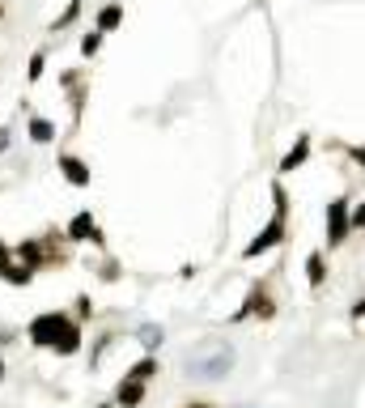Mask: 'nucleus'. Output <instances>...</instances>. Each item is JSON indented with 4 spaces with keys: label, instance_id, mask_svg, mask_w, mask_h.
I'll return each mask as SVG.
<instances>
[{
    "label": "nucleus",
    "instance_id": "5701e85b",
    "mask_svg": "<svg viewBox=\"0 0 365 408\" xmlns=\"http://www.w3.org/2000/svg\"><path fill=\"white\" fill-rule=\"evenodd\" d=\"M183 408H217V404H204V400H195V404H183Z\"/></svg>",
    "mask_w": 365,
    "mask_h": 408
},
{
    "label": "nucleus",
    "instance_id": "a211bd4d",
    "mask_svg": "<svg viewBox=\"0 0 365 408\" xmlns=\"http://www.w3.org/2000/svg\"><path fill=\"white\" fill-rule=\"evenodd\" d=\"M77 13H81V0H73V5H68L60 17H56V26H51V30H64V26H73V22H77Z\"/></svg>",
    "mask_w": 365,
    "mask_h": 408
},
{
    "label": "nucleus",
    "instance_id": "7ed1b4c3",
    "mask_svg": "<svg viewBox=\"0 0 365 408\" xmlns=\"http://www.w3.org/2000/svg\"><path fill=\"white\" fill-rule=\"evenodd\" d=\"M272 196H276V213H272V221L264 226V230H259L251 242H246V260H255V255H264V251H272L281 238H285V213H289V204H285V191L281 187H272Z\"/></svg>",
    "mask_w": 365,
    "mask_h": 408
},
{
    "label": "nucleus",
    "instance_id": "9d476101",
    "mask_svg": "<svg viewBox=\"0 0 365 408\" xmlns=\"http://www.w3.org/2000/svg\"><path fill=\"white\" fill-rule=\"evenodd\" d=\"M26 132H30V140H34V145H51V140H56V124L43 119V115H34Z\"/></svg>",
    "mask_w": 365,
    "mask_h": 408
},
{
    "label": "nucleus",
    "instance_id": "20e7f679",
    "mask_svg": "<svg viewBox=\"0 0 365 408\" xmlns=\"http://www.w3.org/2000/svg\"><path fill=\"white\" fill-rule=\"evenodd\" d=\"M13 260L38 272V268H47V264H56L60 255H56V251H47V238H22V242L13 247Z\"/></svg>",
    "mask_w": 365,
    "mask_h": 408
},
{
    "label": "nucleus",
    "instance_id": "f3484780",
    "mask_svg": "<svg viewBox=\"0 0 365 408\" xmlns=\"http://www.w3.org/2000/svg\"><path fill=\"white\" fill-rule=\"evenodd\" d=\"M43 68H47V51H34V56H30V68H26V77H30V81H38V77H43Z\"/></svg>",
    "mask_w": 365,
    "mask_h": 408
},
{
    "label": "nucleus",
    "instance_id": "4be33fe9",
    "mask_svg": "<svg viewBox=\"0 0 365 408\" xmlns=\"http://www.w3.org/2000/svg\"><path fill=\"white\" fill-rule=\"evenodd\" d=\"M352 226H365V204H361V209L352 213Z\"/></svg>",
    "mask_w": 365,
    "mask_h": 408
},
{
    "label": "nucleus",
    "instance_id": "2eb2a0df",
    "mask_svg": "<svg viewBox=\"0 0 365 408\" xmlns=\"http://www.w3.org/2000/svg\"><path fill=\"white\" fill-rule=\"evenodd\" d=\"M306 277H310V285H323L327 268H323V255H319V251H315V255H310V260H306Z\"/></svg>",
    "mask_w": 365,
    "mask_h": 408
},
{
    "label": "nucleus",
    "instance_id": "6e6552de",
    "mask_svg": "<svg viewBox=\"0 0 365 408\" xmlns=\"http://www.w3.org/2000/svg\"><path fill=\"white\" fill-rule=\"evenodd\" d=\"M344 234H348V204L336 200L327 204V242H344Z\"/></svg>",
    "mask_w": 365,
    "mask_h": 408
},
{
    "label": "nucleus",
    "instance_id": "aec40b11",
    "mask_svg": "<svg viewBox=\"0 0 365 408\" xmlns=\"http://www.w3.org/2000/svg\"><path fill=\"white\" fill-rule=\"evenodd\" d=\"M9 264H13V247H9L5 238H0V272H5Z\"/></svg>",
    "mask_w": 365,
    "mask_h": 408
},
{
    "label": "nucleus",
    "instance_id": "f257e3e1",
    "mask_svg": "<svg viewBox=\"0 0 365 408\" xmlns=\"http://www.w3.org/2000/svg\"><path fill=\"white\" fill-rule=\"evenodd\" d=\"M26 340L34 349H47V353H60V357H73L81 353V323L68 315V311H43L26 323Z\"/></svg>",
    "mask_w": 365,
    "mask_h": 408
},
{
    "label": "nucleus",
    "instance_id": "4468645a",
    "mask_svg": "<svg viewBox=\"0 0 365 408\" xmlns=\"http://www.w3.org/2000/svg\"><path fill=\"white\" fill-rule=\"evenodd\" d=\"M306 153H310V140H306V136H301V140H297V145H293V153H289V158H285V162H281V170H297V166H301V162H306Z\"/></svg>",
    "mask_w": 365,
    "mask_h": 408
},
{
    "label": "nucleus",
    "instance_id": "a878e982",
    "mask_svg": "<svg viewBox=\"0 0 365 408\" xmlns=\"http://www.w3.org/2000/svg\"><path fill=\"white\" fill-rule=\"evenodd\" d=\"M357 162H361V166H365V149H357Z\"/></svg>",
    "mask_w": 365,
    "mask_h": 408
},
{
    "label": "nucleus",
    "instance_id": "39448f33",
    "mask_svg": "<svg viewBox=\"0 0 365 408\" xmlns=\"http://www.w3.org/2000/svg\"><path fill=\"white\" fill-rule=\"evenodd\" d=\"M64 238H68V242H89V247H102V242H107V234H102V226L94 221V213H77V217L68 221Z\"/></svg>",
    "mask_w": 365,
    "mask_h": 408
},
{
    "label": "nucleus",
    "instance_id": "f03ea898",
    "mask_svg": "<svg viewBox=\"0 0 365 408\" xmlns=\"http://www.w3.org/2000/svg\"><path fill=\"white\" fill-rule=\"evenodd\" d=\"M230 366H234V349L225 340H200L187 353V374L191 379H221V374H230Z\"/></svg>",
    "mask_w": 365,
    "mask_h": 408
},
{
    "label": "nucleus",
    "instance_id": "0eeeda50",
    "mask_svg": "<svg viewBox=\"0 0 365 408\" xmlns=\"http://www.w3.org/2000/svg\"><path fill=\"white\" fill-rule=\"evenodd\" d=\"M60 170H64V179L73 183V187H89V179H94V170H89V162H81L77 153H60Z\"/></svg>",
    "mask_w": 365,
    "mask_h": 408
},
{
    "label": "nucleus",
    "instance_id": "f8f14e48",
    "mask_svg": "<svg viewBox=\"0 0 365 408\" xmlns=\"http://www.w3.org/2000/svg\"><path fill=\"white\" fill-rule=\"evenodd\" d=\"M153 374H158V357H140V362L128 370V379H136V383H149Z\"/></svg>",
    "mask_w": 365,
    "mask_h": 408
},
{
    "label": "nucleus",
    "instance_id": "393cba45",
    "mask_svg": "<svg viewBox=\"0 0 365 408\" xmlns=\"http://www.w3.org/2000/svg\"><path fill=\"white\" fill-rule=\"evenodd\" d=\"M5 145H9V132H5V128H0V149H5Z\"/></svg>",
    "mask_w": 365,
    "mask_h": 408
},
{
    "label": "nucleus",
    "instance_id": "1a4fd4ad",
    "mask_svg": "<svg viewBox=\"0 0 365 408\" xmlns=\"http://www.w3.org/2000/svg\"><path fill=\"white\" fill-rule=\"evenodd\" d=\"M115 404H119V408H136V404H144V383H136V379L124 374V383L115 387Z\"/></svg>",
    "mask_w": 365,
    "mask_h": 408
},
{
    "label": "nucleus",
    "instance_id": "b1692460",
    "mask_svg": "<svg viewBox=\"0 0 365 408\" xmlns=\"http://www.w3.org/2000/svg\"><path fill=\"white\" fill-rule=\"evenodd\" d=\"M352 315H357V319H361V315H365V302H357V306H352Z\"/></svg>",
    "mask_w": 365,
    "mask_h": 408
},
{
    "label": "nucleus",
    "instance_id": "423d86ee",
    "mask_svg": "<svg viewBox=\"0 0 365 408\" xmlns=\"http://www.w3.org/2000/svg\"><path fill=\"white\" fill-rule=\"evenodd\" d=\"M272 311H276V306H272L268 289L259 285V289H251V293H246V302H242V311H238L234 319H246V315H259V319H272Z\"/></svg>",
    "mask_w": 365,
    "mask_h": 408
},
{
    "label": "nucleus",
    "instance_id": "cd10ccee",
    "mask_svg": "<svg viewBox=\"0 0 365 408\" xmlns=\"http://www.w3.org/2000/svg\"><path fill=\"white\" fill-rule=\"evenodd\" d=\"M102 408H111V404H102Z\"/></svg>",
    "mask_w": 365,
    "mask_h": 408
},
{
    "label": "nucleus",
    "instance_id": "ddd939ff",
    "mask_svg": "<svg viewBox=\"0 0 365 408\" xmlns=\"http://www.w3.org/2000/svg\"><path fill=\"white\" fill-rule=\"evenodd\" d=\"M119 22H124V9H119V5H107V9H98V30H102V34H107V30H115Z\"/></svg>",
    "mask_w": 365,
    "mask_h": 408
},
{
    "label": "nucleus",
    "instance_id": "412c9836",
    "mask_svg": "<svg viewBox=\"0 0 365 408\" xmlns=\"http://www.w3.org/2000/svg\"><path fill=\"white\" fill-rule=\"evenodd\" d=\"M89 315H94V306H89V298H77V315H73V319L81 323V319H89Z\"/></svg>",
    "mask_w": 365,
    "mask_h": 408
},
{
    "label": "nucleus",
    "instance_id": "6ab92c4d",
    "mask_svg": "<svg viewBox=\"0 0 365 408\" xmlns=\"http://www.w3.org/2000/svg\"><path fill=\"white\" fill-rule=\"evenodd\" d=\"M140 344H144V349L162 344V328H153V323H149V328H140Z\"/></svg>",
    "mask_w": 365,
    "mask_h": 408
},
{
    "label": "nucleus",
    "instance_id": "dca6fc26",
    "mask_svg": "<svg viewBox=\"0 0 365 408\" xmlns=\"http://www.w3.org/2000/svg\"><path fill=\"white\" fill-rule=\"evenodd\" d=\"M98 47H102V30H89L81 38V56H98Z\"/></svg>",
    "mask_w": 365,
    "mask_h": 408
},
{
    "label": "nucleus",
    "instance_id": "bb28decb",
    "mask_svg": "<svg viewBox=\"0 0 365 408\" xmlns=\"http://www.w3.org/2000/svg\"><path fill=\"white\" fill-rule=\"evenodd\" d=\"M0 383H5V357H0Z\"/></svg>",
    "mask_w": 365,
    "mask_h": 408
},
{
    "label": "nucleus",
    "instance_id": "9b49d317",
    "mask_svg": "<svg viewBox=\"0 0 365 408\" xmlns=\"http://www.w3.org/2000/svg\"><path fill=\"white\" fill-rule=\"evenodd\" d=\"M0 281H5V285H22V289H26V285L34 281V268H26V264H17V260H13L5 272H0Z\"/></svg>",
    "mask_w": 365,
    "mask_h": 408
}]
</instances>
